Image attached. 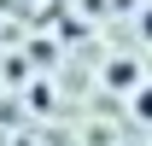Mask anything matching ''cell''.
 Wrapping results in <instances>:
<instances>
[{
  "instance_id": "1",
  "label": "cell",
  "mask_w": 152,
  "mask_h": 146,
  "mask_svg": "<svg viewBox=\"0 0 152 146\" xmlns=\"http://www.w3.org/2000/svg\"><path fill=\"white\" fill-rule=\"evenodd\" d=\"M105 88H123V93H134V88H140L134 58H111V64H105Z\"/></svg>"
},
{
  "instance_id": "2",
  "label": "cell",
  "mask_w": 152,
  "mask_h": 146,
  "mask_svg": "<svg viewBox=\"0 0 152 146\" xmlns=\"http://www.w3.org/2000/svg\"><path fill=\"white\" fill-rule=\"evenodd\" d=\"M129 105H134V117H140V123H152V88H134Z\"/></svg>"
},
{
  "instance_id": "3",
  "label": "cell",
  "mask_w": 152,
  "mask_h": 146,
  "mask_svg": "<svg viewBox=\"0 0 152 146\" xmlns=\"http://www.w3.org/2000/svg\"><path fill=\"white\" fill-rule=\"evenodd\" d=\"M140 35L152 41V6H146V12H140Z\"/></svg>"
}]
</instances>
